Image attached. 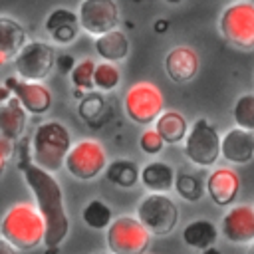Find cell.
Returning a JSON list of instances; mask_svg holds the SVG:
<instances>
[{
    "instance_id": "1",
    "label": "cell",
    "mask_w": 254,
    "mask_h": 254,
    "mask_svg": "<svg viewBox=\"0 0 254 254\" xmlns=\"http://www.w3.org/2000/svg\"><path fill=\"white\" fill-rule=\"evenodd\" d=\"M22 177L26 187L32 190L36 206L40 208L48 232H46V246L60 248L62 242L69 234V218L65 212L64 190L54 173L38 167L36 163H28L22 167Z\"/></svg>"
},
{
    "instance_id": "2",
    "label": "cell",
    "mask_w": 254,
    "mask_h": 254,
    "mask_svg": "<svg viewBox=\"0 0 254 254\" xmlns=\"http://www.w3.org/2000/svg\"><path fill=\"white\" fill-rule=\"evenodd\" d=\"M46 232L48 226L36 202H14L2 214L0 234L20 252H30L46 244Z\"/></svg>"
},
{
    "instance_id": "3",
    "label": "cell",
    "mask_w": 254,
    "mask_h": 254,
    "mask_svg": "<svg viewBox=\"0 0 254 254\" xmlns=\"http://www.w3.org/2000/svg\"><path fill=\"white\" fill-rule=\"evenodd\" d=\"M71 145H73L71 133L62 121L58 119L44 121L34 129L30 139L32 163H36L38 167L50 173H58L65 165V157Z\"/></svg>"
},
{
    "instance_id": "4",
    "label": "cell",
    "mask_w": 254,
    "mask_h": 254,
    "mask_svg": "<svg viewBox=\"0 0 254 254\" xmlns=\"http://www.w3.org/2000/svg\"><path fill=\"white\" fill-rule=\"evenodd\" d=\"M218 32L222 40L240 50L252 52L254 50V2L250 0H236L222 8L218 16Z\"/></svg>"
},
{
    "instance_id": "5",
    "label": "cell",
    "mask_w": 254,
    "mask_h": 254,
    "mask_svg": "<svg viewBox=\"0 0 254 254\" xmlns=\"http://www.w3.org/2000/svg\"><path fill=\"white\" fill-rule=\"evenodd\" d=\"M183 153L190 165H196L200 169L214 167L222 157V137L218 129L206 117L194 119L183 143Z\"/></svg>"
},
{
    "instance_id": "6",
    "label": "cell",
    "mask_w": 254,
    "mask_h": 254,
    "mask_svg": "<svg viewBox=\"0 0 254 254\" xmlns=\"http://www.w3.org/2000/svg\"><path fill=\"white\" fill-rule=\"evenodd\" d=\"M135 216L153 236H167L177 228L181 210L167 192H149L137 202Z\"/></svg>"
},
{
    "instance_id": "7",
    "label": "cell",
    "mask_w": 254,
    "mask_h": 254,
    "mask_svg": "<svg viewBox=\"0 0 254 254\" xmlns=\"http://www.w3.org/2000/svg\"><path fill=\"white\" fill-rule=\"evenodd\" d=\"M151 236L149 228L137 216L121 214L113 218L105 230V244L113 254H145L151 244Z\"/></svg>"
},
{
    "instance_id": "8",
    "label": "cell",
    "mask_w": 254,
    "mask_h": 254,
    "mask_svg": "<svg viewBox=\"0 0 254 254\" xmlns=\"http://www.w3.org/2000/svg\"><path fill=\"white\" fill-rule=\"evenodd\" d=\"M125 115L137 125H151L165 111L163 91L153 81H135L123 95Z\"/></svg>"
},
{
    "instance_id": "9",
    "label": "cell",
    "mask_w": 254,
    "mask_h": 254,
    "mask_svg": "<svg viewBox=\"0 0 254 254\" xmlns=\"http://www.w3.org/2000/svg\"><path fill=\"white\" fill-rule=\"evenodd\" d=\"M109 161L105 147L97 139H79L71 145L67 157H65V171L75 181L87 183L97 179L101 173H105Z\"/></svg>"
},
{
    "instance_id": "10",
    "label": "cell",
    "mask_w": 254,
    "mask_h": 254,
    "mask_svg": "<svg viewBox=\"0 0 254 254\" xmlns=\"http://www.w3.org/2000/svg\"><path fill=\"white\" fill-rule=\"evenodd\" d=\"M14 73L28 81H44L56 67V54L52 44L42 40L28 42L12 60Z\"/></svg>"
},
{
    "instance_id": "11",
    "label": "cell",
    "mask_w": 254,
    "mask_h": 254,
    "mask_svg": "<svg viewBox=\"0 0 254 254\" xmlns=\"http://www.w3.org/2000/svg\"><path fill=\"white\" fill-rule=\"evenodd\" d=\"M81 32L97 38L111 32L121 22V12L117 0H81L77 6Z\"/></svg>"
},
{
    "instance_id": "12",
    "label": "cell",
    "mask_w": 254,
    "mask_h": 254,
    "mask_svg": "<svg viewBox=\"0 0 254 254\" xmlns=\"http://www.w3.org/2000/svg\"><path fill=\"white\" fill-rule=\"evenodd\" d=\"M2 83L12 91V95L24 105V109L28 113L44 115L50 111L54 95H52L50 87L44 85L42 81H28V79H22L14 73V75L6 77Z\"/></svg>"
},
{
    "instance_id": "13",
    "label": "cell",
    "mask_w": 254,
    "mask_h": 254,
    "mask_svg": "<svg viewBox=\"0 0 254 254\" xmlns=\"http://www.w3.org/2000/svg\"><path fill=\"white\" fill-rule=\"evenodd\" d=\"M222 238L230 244L250 246L254 244V206L232 204L220 218Z\"/></svg>"
},
{
    "instance_id": "14",
    "label": "cell",
    "mask_w": 254,
    "mask_h": 254,
    "mask_svg": "<svg viewBox=\"0 0 254 254\" xmlns=\"http://www.w3.org/2000/svg\"><path fill=\"white\" fill-rule=\"evenodd\" d=\"M240 192V175L232 167H214L206 177V194L216 206H232Z\"/></svg>"
},
{
    "instance_id": "15",
    "label": "cell",
    "mask_w": 254,
    "mask_h": 254,
    "mask_svg": "<svg viewBox=\"0 0 254 254\" xmlns=\"http://www.w3.org/2000/svg\"><path fill=\"white\" fill-rule=\"evenodd\" d=\"M200 67V58L190 46H173L165 54V73L175 83H189L196 77Z\"/></svg>"
},
{
    "instance_id": "16",
    "label": "cell",
    "mask_w": 254,
    "mask_h": 254,
    "mask_svg": "<svg viewBox=\"0 0 254 254\" xmlns=\"http://www.w3.org/2000/svg\"><path fill=\"white\" fill-rule=\"evenodd\" d=\"M44 30L52 44L69 46L79 36V16L69 8H54L44 20Z\"/></svg>"
},
{
    "instance_id": "17",
    "label": "cell",
    "mask_w": 254,
    "mask_h": 254,
    "mask_svg": "<svg viewBox=\"0 0 254 254\" xmlns=\"http://www.w3.org/2000/svg\"><path fill=\"white\" fill-rule=\"evenodd\" d=\"M222 159L230 165H246L254 159V133L230 127L222 135Z\"/></svg>"
},
{
    "instance_id": "18",
    "label": "cell",
    "mask_w": 254,
    "mask_h": 254,
    "mask_svg": "<svg viewBox=\"0 0 254 254\" xmlns=\"http://www.w3.org/2000/svg\"><path fill=\"white\" fill-rule=\"evenodd\" d=\"M26 123H28V111L14 95L0 101V137L18 143L26 131Z\"/></svg>"
},
{
    "instance_id": "19",
    "label": "cell",
    "mask_w": 254,
    "mask_h": 254,
    "mask_svg": "<svg viewBox=\"0 0 254 254\" xmlns=\"http://www.w3.org/2000/svg\"><path fill=\"white\" fill-rule=\"evenodd\" d=\"M28 44L24 26L12 16H0V64L14 60Z\"/></svg>"
},
{
    "instance_id": "20",
    "label": "cell",
    "mask_w": 254,
    "mask_h": 254,
    "mask_svg": "<svg viewBox=\"0 0 254 254\" xmlns=\"http://www.w3.org/2000/svg\"><path fill=\"white\" fill-rule=\"evenodd\" d=\"M177 171L167 161H149L141 167V185L149 192H169L175 189Z\"/></svg>"
},
{
    "instance_id": "21",
    "label": "cell",
    "mask_w": 254,
    "mask_h": 254,
    "mask_svg": "<svg viewBox=\"0 0 254 254\" xmlns=\"http://www.w3.org/2000/svg\"><path fill=\"white\" fill-rule=\"evenodd\" d=\"M131 52V42L127 38L125 32H121L119 28L111 30V32H105L101 36L95 38V54L103 60V62H123L127 60Z\"/></svg>"
},
{
    "instance_id": "22",
    "label": "cell",
    "mask_w": 254,
    "mask_h": 254,
    "mask_svg": "<svg viewBox=\"0 0 254 254\" xmlns=\"http://www.w3.org/2000/svg\"><path fill=\"white\" fill-rule=\"evenodd\" d=\"M218 234H220V228L212 220L196 218V220H190L183 228V242H185V246L202 252V250L216 244Z\"/></svg>"
},
{
    "instance_id": "23",
    "label": "cell",
    "mask_w": 254,
    "mask_h": 254,
    "mask_svg": "<svg viewBox=\"0 0 254 254\" xmlns=\"http://www.w3.org/2000/svg\"><path fill=\"white\" fill-rule=\"evenodd\" d=\"M153 127L163 135V139L167 141V145H181L185 143L187 135H189V121L185 119V115L177 109H165L159 119L153 123Z\"/></svg>"
},
{
    "instance_id": "24",
    "label": "cell",
    "mask_w": 254,
    "mask_h": 254,
    "mask_svg": "<svg viewBox=\"0 0 254 254\" xmlns=\"http://www.w3.org/2000/svg\"><path fill=\"white\" fill-rule=\"evenodd\" d=\"M103 175L111 185L119 189H133L137 183H141V167L127 157H117L109 161Z\"/></svg>"
},
{
    "instance_id": "25",
    "label": "cell",
    "mask_w": 254,
    "mask_h": 254,
    "mask_svg": "<svg viewBox=\"0 0 254 254\" xmlns=\"http://www.w3.org/2000/svg\"><path fill=\"white\" fill-rule=\"evenodd\" d=\"M81 220L87 228H93V230H107L109 224L113 222V210L111 206L101 200V198H91L83 210H81Z\"/></svg>"
},
{
    "instance_id": "26",
    "label": "cell",
    "mask_w": 254,
    "mask_h": 254,
    "mask_svg": "<svg viewBox=\"0 0 254 254\" xmlns=\"http://www.w3.org/2000/svg\"><path fill=\"white\" fill-rule=\"evenodd\" d=\"M101 93L103 91H87L77 103V115L91 127H97L105 115L107 103Z\"/></svg>"
},
{
    "instance_id": "27",
    "label": "cell",
    "mask_w": 254,
    "mask_h": 254,
    "mask_svg": "<svg viewBox=\"0 0 254 254\" xmlns=\"http://www.w3.org/2000/svg\"><path fill=\"white\" fill-rule=\"evenodd\" d=\"M175 190L183 200L196 202L206 192V181H202L198 175H192V173H177Z\"/></svg>"
},
{
    "instance_id": "28",
    "label": "cell",
    "mask_w": 254,
    "mask_h": 254,
    "mask_svg": "<svg viewBox=\"0 0 254 254\" xmlns=\"http://www.w3.org/2000/svg\"><path fill=\"white\" fill-rule=\"evenodd\" d=\"M93 83L97 91H113L119 87L121 83V69L117 67L115 62H97L95 65V75H93Z\"/></svg>"
},
{
    "instance_id": "29",
    "label": "cell",
    "mask_w": 254,
    "mask_h": 254,
    "mask_svg": "<svg viewBox=\"0 0 254 254\" xmlns=\"http://www.w3.org/2000/svg\"><path fill=\"white\" fill-rule=\"evenodd\" d=\"M95 65H97V62L91 58L77 60V64L73 65V69L69 73V81H71L73 89H81V91H93L95 89V83H93Z\"/></svg>"
},
{
    "instance_id": "30",
    "label": "cell",
    "mask_w": 254,
    "mask_h": 254,
    "mask_svg": "<svg viewBox=\"0 0 254 254\" xmlns=\"http://www.w3.org/2000/svg\"><path fill=\"white\" fill-rule=\"evenodd\" d=\"M234 125L254 133V93H242L232 105Z\"/></svg>"
},
{
    "instance_id": "31",
    "label": "cell",
    "mask_w": 254,
    "mask_h": 254,
    "mask_svg": "<svg viewBox=\"0 0 254 254\" xmlns=\"http://www.w3.org/2000/svg\"><path fill=\"white\" fill-rule=\"evenodd\" d=\"M165 145H167V141L163 139V135H161L155 127L145 129V131L139 135V149H141L145 155H149V157H155V155L163 153Z\"/></svg>"
},
{
    "instance_id": "32",
    "label": "cell",
    "mask_w": 254,
    "mask_h": 254,
    "mask_svg": "<svg viewBox=\"0 0 254 254\" xmlns=\"http://www.w3.org/2000/svg\"><path fill=\"white\" fill-rule=\"evenodd\" d=\"M14 153H16V143L6 137H0V171L2 173L6 171V165Z\"/></svg>"
},
{
    "instance_id": "33",
    "label": "cell",
    "mask_w": 254,
    "mask_h": 254,
    "mask_svg": "<svg viewBox=\"0 0 254 254\" xmlns=\"http://www.w3.org/2000/svg\"><path fill=\"white\" fill-rule=\"evenodd\" d=\"M75 64H77V60L73 56H69V54H62V56L56 58V67H58L60 73H71Z\"/></svg>"
},
{
    "instance_id": "34",
    "label": "cell",
    "mask_w": 254,
    "mask_h": 254,
    "mask_svg": "<svg viewBox=\"0 0 254 254\" xmlns=\"http://www.w3.org/2000/svg\"><path fill=\"white\" fill-rule=\"evenodd\" d=\"M16 252H18V250H16L8 240H4V238L0 240V254H16Z\"/></svg>"
},
{
    "instance_id": "35",
    "label": "cell",
    "mask_w": 254,
    "mask_h": 254,
    "mask_svg": "<svg viewBox=\"0 0 254 254\" xmlns=\"http://www.w3.org/2000/svg\"><path fill=\"white\" fill-rule=\"evenodd\" d=\"M155 30H157L159 34H161V32H165V30H167V22H163V20H161V22H157V24H155Z\"/></svg>"
},
{
    "instance_id": "36",
    "label": "cell",
    "mask_w": 254,
    "mask_h": 254,
    "mask_svg": "<svg viewBox=\"0 0 254 254\" xmlns=\"http://www.w3.org/2000/svg\"><path fill=\"white\" fill-rule=\"evenodd\" d=\"M200 254H222V252H220V250H218L216 246H210V248H206V250H202Z\"/></svg>"
},
{
    "instance_id": "37",
    "label": "cell",
    "mask_w": 254,
    "mask_h": 254,
    "mask_svg": "<svg viewBox=\"0 0 254 254\" xmlns=\"http://www.w3.org/2000/svg\"><path fill=\"white\" fill-rule=\"evenodd\" d=\"M163 2H167V4H171V6H177V4H181V2H185V0H163Z\"/></svg>"
},
{
    "instance_id": "38",
    "label": "cell",
    "mask_w": 254,
    "mask_h": 254,
    "mask_svg": "<svg viewBox=\"0 0 254 254\" xmlns=\"http://www.w3.org/2000/svg\"><path fill=\"white\" fill-rule=\"evenodd\" d=\"M246 254H254V244H250V246H248V250H246Z\"/></svg>"
},
{
    "instance_id": "39",
    "label": "cell",
    "mask_w": 254,
    "mask_h": 254,
    "mask_svg": "<svg viewBox=\"0 0 254 254\" xmlns=\"http://www.w3.org/2000/svg\"><path fill=\"white\" fill-rule=\"evenodd\" d=\"M99 254H113V252H99Z\"/></svg>"
},
{
    "instance_id": "40",
    "label": "cell",
    "mask_w": 254,
    "mask_h": 254,
    "mask_svg": "<svg viewBox=\"0 0 254 254\" xmlns=\"http://www.w3.org/2000/svg\"><path fill=\"white\" fill-rule=\"evenodd\" d=\"M145 254H147V252H145Z\"/></svg>"
}]
</instances>
